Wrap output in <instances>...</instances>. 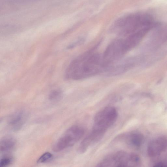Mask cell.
Returning <instances> with one entry per match:
<instances>
[{"instance_id":"cell-3","label":"cell","mask_w":167,"mask_h":167,"mask_svg":"<svg viewBox=\"0 0 167 167\" xmlns=\"http://www.w3.org/2000/svg\"><path fill=\"white\" fill-rule=\"evenodd\" d=\"M140 164L137 154L119 151L108 155L97 165L98 167H135Z\"/></svg>"},{"instance_id":"cell-7","label":"cell","mask_w":167,"mask_h":167,"mask_svg":"<svg viewBox=\"0 0 167 167\" xmlns=\"http://www.w3.org/2000/svg\"><path fill=\"white\" fill-rule=\"evenodd\" d=\"M25 118V114L23 112H15L9 118L8 121L9 126L14 130H19L23 126Z\"/></svg>"},{"instance_id":"cell-10","label":"cell","mask_w":167,"mask_h":167,"mask_svg":"<svg viewBox=\"0 0 167 167\" xmlns=\"http://www.w3.org/2000/svg\"><path fill=\"white\" fill-rule=\"evenodd\" d=\"M53 157L52 154L49 152H47L43 154L37 160L38 163H43L48 161Z\"/></svg>"},{"instance_id":"cell-1","label":"cell","mask_w":167,"mask_h":167,"mask_svg":"<svg viewBox=\"0 0 167 167\" xmlns=\"http://www.w3.org/2000/svg\"><path fill=\"white\" fill-rule=\"evenodd\" d=\"M102 56L93 54L91 50L78 56L68 67L65 74L66 79L80 80L95 75L105 71Z\"/></svg>"},{"instance_id":"cell-8","label":"cell","mask_w":167,"mask_h":167,"mask_svg":"<svg viewBox=\"0 0 167 167\" xmlns=\"http://www.w3.org/2000/svg\"><path fill=\"white\" fill-rule=\"evenodd\" d=\"M15 144L16 140L11 136H7L3 137L0 142V149L1 152H8L13 149Z\"/></svg>"},{"instance_id":"cell-4","label":"cell","mask_w":167,"mask_h":167,"mask_svg":"<svg viewBox=\"0 0 167 167\" xmlns=\"http://www.w3.org/2000/svg\"><path fill=\"white\" fill-rule=\"evenodd\" d=\"M85 132L84 129L79 125L71 127L56 141L53 146V150L59 152L72 147L83 137Z\"/></svg>"},{"instance_id":"cell-5","label":"cell","mask_w":167,"mask_h":167,"mask_svg":"<svg viewBox=\"0 0 167 167\" xmlns=\"http://www.w3.org/2000/svg\"><path fill=\"white\" fill-rule=\"evenodd\" d=\"M127 52L124 40H118L112 42L108 46L102 56L106 70L114 62L121 59Z\"/></svg>"},{"instance_id":"cell-6","label":"cell","mask_w":167,"mask_h":167,"mask_svg":"<svg viewBox=\"0 0 167 167\" xmlns=\"http://www.w3.org/2000/svg\"><path fill=\"white\" fill-rule=\"evenodd\" d=\"M118 138L122 139L129 147L137 148L142 144L143 138L139 133L133 132L122 134Z\"/></svg>"},{"instance_id":"cell-9","label":"cell","mask_w":167,"mask_h":167,"mask_svg":"<svg viewBox=\"0 0 167 167\" xmlns=\"http://www.w3.org/2000/svg\"><path fill=\"white\" fill-rule=\"evenodd\" d=\"M62 96V91L60 90L56 89L52 91L50 93L49 98L51 101H56L60 100Z\"/></svg>"},{"instance_id":"cell-2","label":"cell","mask_w":167,"mask_h":167,"mask_svg":"<svg viewBox=\"0 0 167 167\" xmlns=\"http://www.w3.org/2000/svg\"><path fill=\"white\" fill-rule=\"evenodd\" d=\"M118 113L116 108L106 107L98 112L94 118L91 131L103 137L108 130L116 122Z\"/></svg>"},{"instance_id":"cell-11","label":"cell","mask_w":167,"mask_h":167,"mask_svg":"<svg viewBox=\"0 0 167 167\" xmlns=\"http://www.w3.org/2000/svg\"><path fill=\"white\" fill-rule=\"evenodd\" d=\"M12 158L9 156L2 157L0 161V167H5L10 165L12 163Z\"/></svg>"}]
</instances>
